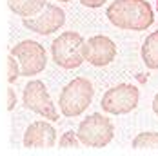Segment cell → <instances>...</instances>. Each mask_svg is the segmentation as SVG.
Wrapping results in <instances>:
<instances>
[{"label":"cell","instance_id":"obj_1","mask_svg":"<svg viewBox=\"0 0 158 156\" xmlns=\"http://www.w3.org/2000/svg\"><path fill=\"white\" fill-rule=\"evenodd\" d=\"M107 18L113 26L133 31L147 29L155 20L153 9L145 0H116L107 7Z\"/></svg>","mask_w":158,"mask_h":156},{"label":"cell","instance_id":"obj_7","mask_svg":"<svg viewBox=\"0 0 158 156\" xmlns=\"http://www.w3.org/2000/svg\"><path fill=\"white\" fill-rule=\"evenodd\" d=\"M24 105L29 111L48 118V120H58V113L55 109L51 96H49L46 85L40 80H33L24 89Z\"/></svg>","mask_w":158,"mask_h":156},{"label":"cell","instance_id":"obj_18","mask_svg":"<svg viewBox=\"0 0 158 156\" xmlns=\"http://www.w3.org/2000/svg\"><path fill=\"white\" fill-rule=\"evenodd\" d=\"M58 2H69V0H58Z\"/></svg>","mask_w":158,"mask_h":156},{"label":"cell","instance_id":"obj_5","mask_svg":"<svg viewBox=\"0 0 158 156\" xmlns=\"http://www.w3.org/2000/svg\"><path fill=\"white\" fill-rule=\"evenodd\" d=\"M11 56L18 64L22 76L38 75L40 71H44V67L48 64L46 49L38 42H33V40H26V42H20L18 46H15L11 49Z\"/></svg>","mask_w":158,"mask_h":156},{"label":"cell","instance_id":"obj_13","mask_svg":"<svg viewBox=\"0 0 158 156\" xmlns=\"http://www.w3.org/2000/svg\"><path fill=\"white\" fill-rule=\"evenodd\" d=\"M136 153H158V133H142L133 140Z\"/></svg>","mask_w":158,"mask_h":156},{"label":"cell","instance_id":"obj_12","mask_svg":"<svg viewBox=\"0 0 158 156\" xmlns=\"http://www.w3.org/2000/svg\"><path fill=\"white\" fill-rule=\"evenodd\" d=\"M142 58L149 69H158V31L151 33L142 46Z\"/></svg>","mask_w":158,"mask_h":156},{"label":"cell","instance_id":"obj_9","mask_svg":"<svg viewBox=\"0 0 158 156\" xmlns=\"http://www.w3.org/2000/svg\"><path fill=\"white\" fill-rule=\"evenodd\" d=\"M114 56H116V46L111 38L104 35L91 36L87 42H84V60L96 67H104L111 64Z\"/></svg>","mask_w":158,"mask_h":156},{"label":"cell","instance_id":"obj_4","mask_svg":"<svg viewBox=\"0 0 158 156\" xmlns=\"http://www.w3.org/2000/svg\"><path fill=\"white\" fill-rule=\"evenodd\" d=\"M114 136V127L111 124L109 118L102 116V114H91L87 116L78 127L77 138L80 143L87 145V147H106Z\"/></svg>","mask_w":158,"mask_h":156},{"label":"cell","instance_id":"obj_19","mask_svg":"<svg viewBox=\"0 0 158 156\" xmlns=\"http://www.w3.org/2000/svg\"><path fill=\"white\" fill-rule=\"evenodd\" d=\"M156 7H158V0H156Z\"/></svg>","mask_w":158,"mask_h":156},{"label":"cell","instance_id":"obj_11","mask_svg":"<svg viewBox=\"0 0 158 156\" xmlns=\"http://www.w3.org/2000/svg\"><path fill=\"white\" fill-rule=\"evenodd\" d=\"M46 4H48L46 0H7L9 9L13 13H16V15L24 16V18L35 16L38 11L44 9Z\"/></svg>","mask_w":158,"mask_h":156},{"label":"cell","instance_id":"obj_17","mask_svg":"<svg viewBox=\"0 0 158 156\" xmlns=\"http://www.w3.org/2000/svg\"><path fill=\"white\" fill-rule=\"evenodd\" d=\"M153 111H155V114L158 116V93L155 96V100H153Z\"/></svg>","mask_w":158,"mask_h":156},{"label":"cell","instance_id":"obj_8","mask_svg":"<svg viewBox=\"0 0 158 156\" xmlns=\"http://www.w3.org/2000/svg\"><path fill=\"white\" fill-rule=\"evenodd\" d=\"M64 22H65L64 11L58 6H53V4H46L42 13L24 18V26L31 31L38 33V35H51L58 27H62Z\"/></svg>","mask_w":158,"mask_h":156},{"label":"cell","instance_id":"obj_16","mask_svg":"<svg viewBox=\"0 0 158 156\" xmlns=\"http://www.w3.org/2000/svg\"><path fill=\"white\" fill-rule=\"evenodd\" d=\"M107 0H80V4L82 6H85V7H100L102 4H106Z\"/></svg>","mask_w":158,"mask_h":156},{"label":"cell","instance_id":"obj_10","mask_svg":"<svg viewBox=\"0 0 158 156\" xmlns=\"http://www.w3.org/2000/svg\"><path fill=\"white\" fill-rule=\"evenodd\" d=\"M56 142V131L48 122H33L24 136V145L29 149H49Z\"/></svg>","mask_w":158,"mask_h":156},{"label":"cell","instance_id":"obj_6","mask_svg":"<svg viewBox=\"0 0 158 156\" xmlns=\"http://www.w3.org/2000/svg\"><path fill=\"white\" fill-rule=\"evenodd\" d=\"M138 89L129 84L111 87L102 98V109L109 114H127L138 105Z\"/></svg>","mask_w":158,"mask_h":156},{"label":"cell","instance_id":"obj_2","mask_svg":"<svg viewBox=\"0 0 158 156\" xmlns=\"http://www.w3.org/2000/svg\"><path fill=\"white\" fill-rule=\"evenodd\" d=\"M93 85L87 78H75L64 87L62 94L58 98V105L64 116H78L89 107L93 100Z\"/></svg>","mask_w":158,"mask_h":156},{"label":"cell","instance_id":"obj_3","mask_svg":"<svg viewBox=\"0 0 158 156\" xmlns=\"http://www.w3.org/2000/svg\"><path fill=\"white\" fill-rule=\"evenodd\" d=\"M84 42L85 40L78 33H62L51 46L55 64L64 69H77L84 62Z\"/></svg>","mask_w":158,"mask_h":156},{"label":"cell","instance_id":"obj_15","mask_svg":"<svg viewBox=\"0 0 158 156\" xmlns=\"http://www.w3.org/2000/svg\"><path fill=\"white\" fill-rule=\"evenodd\" d=\"M16 75H18V64H16L15 58L9 55V82L16 80Z\"/></svg>","mask_w":158,"mask_h":156},{"label":"cell","instance_id":"obj_14","mask_svg":"<svg viewBox=\"0 0 158 156\" xmlns=\"http://www.w3.org/2000/svg\"><path fill=\"white\" fill-rule=\"evenodd\" d=\"M60 145H62V147H78V142H77V138H75L73 133H65V136L62 138Z\"/></svg>","mask_w":158,"mask_h":156}]
</instances>
